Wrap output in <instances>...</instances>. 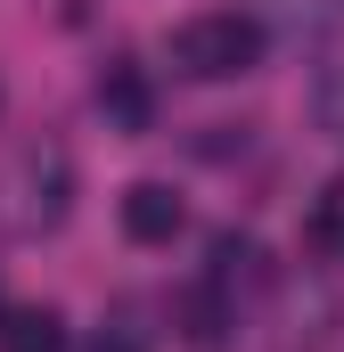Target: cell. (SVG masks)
<instances>
[{
	"instance_id": "cell-2",
	"label": "cell",
	"mask_w": 344,
	"mask_h": 352,
	"mask_svg": "<svg viewBox=\"0 0 344 352\" xmlns=\"http://www.w3.org/2000/svg\"><path fill=\"white\" fill-rule=\"evenodd\" d=\"M180 230H189V205L172 197L164 180H131L123 188V238L131 246H172Z\"/></svg>"
},
{
	"instance_id": "cell-7",
	"label": "cell",
	"mask_w": 344,
	"mask_h": 352,
	"mask_svg": "<svg viewBox=\"0 0 344 352\" xmlns=\"http://www.w3.org/2000/svg\"><path fill=\"white\" fill-rule=\"evenodd\" d=\"M320 123L344 140V66H328V74H320Z\"/></svg>"
},
{
	"instance_id": "cell-4",
	"label": "cell",
	"mask_w": 344,
	"mask_h": 352,
	"mask_svg": "<svg viewBox=\"0 0 344 352\" xmlns=\"http://www.w3.org/2000/svg\"><path fill=\"white\" fill-rule=\"evenodd\" d=\"M222 328H238V311H230V295H222L213 278H197V287L180 295V336H189V344H222Z\"/></svg>"
},
{
	"instance_id": "cell-3",
	"label": "cell",
	"mask_w": 344,
	"mask_h": 352,
	"mask_svg": "<svg viewBox=\"0 0 344 352\" xmlns=\"http://www.w3.org/2000/svg\"><path fill=\"white\" fill-rule=\"evenodd\" d=\"M98 115H107V123H123V131H148L156 98H148V74H140L131 58H115V66L98 74Z\"/></svg>"
},
{
	"instance_id": "cell-1",
	"label": "cell",
	"mask_w": 344,
	"mask_h": 352,
	"mask_svg": "<svg viewBox=\"0 0 344 352\" xmlns=\"http://www.w3.org/2000/svg\"><path fill=\"white\" fill-rule=\"evenodd\" d=\"M172 66L189 82H238V74L262 66V25L246 8H205V16H189L172 33Z\"/></svg>"
},
{
	"instance_id": "cell-6",
	"label": "cell",
	"mask_w": 344,
	"mask_h": 352,
	"mask_svg": "<svg viewBox=\"0 0 344 352\" xmlns=\"http://www.w3.org/2000/svg\"><path fill=\"white\" fill-rule=\"evenodd\" d=\"M90 352H148V328H140V311H115L107 328H98V344Z\"/></svg>"
},
{
	"instance_id": "cell-5",
	"label": "cell",
	"mask_w": 344,
	"mask_h": 352,
	"mask_svg": "<svg viewBox=\"0 0 344 352\" xmlns=\"http://www.w3.org/2000/svg\"><path fill=\"white\" fill-rule=\"evenodd\" d=\"M0 352H66V320L58 311H8L0 320Z\"/></svg>"
}]
</instances>
